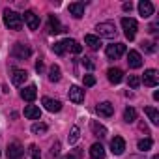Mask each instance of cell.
<instances>
[{
  "instance_id": "1",
  "label": "cell",
  "mask_w": 159,
  "mask_h": 159,
  "mask_svg": "<svg viewBox=\"0 0 159 159\" xmlns=\"http://www.w3.org/2000/svg\"><path fill=\"white\" fill-rule=\"evenodd\" d=\"M4 23L10 30H21L23 28V15H19L13 10H4Z\"/></svg>"
},
{
  "instance_id": "2",
  "label": "cell",
  "mask_w": 159,
  "mask_h": 159,
  "mask_svg": "<svg viewBox=\"0 0 159 159\" xmlns=\"http://www.w3.org/2000/svg\"><path fill=\"white\" fill-rule=\"evenodd\" d=\"M96 30H98V34H99L101 38H107V39H112V38L116 36V25H114L112 21L99 23V25L96 26ZM99 36H98V38H99Z\"/></svg>"
},
{
  "instance_id": "3",
  "label": "cell",
  "mask_w": 159,
  "mask_h": 159,
  "mask_svg": "<svg viewBox=\"0 0 159 159\" xmlns=\"http://www.w3.org/2000/svg\"><path fill=\"white\" fill-rule=\"evenodd\" d=\"M122 28H124V34H125V38H127L129 41L135 39L137 30H139V25H137L135 19H131V17H124V19H122Z\"/></svg>"
},
{
  "instance_id": "4",
  "label": "cell",
  "mask_w": 159,
  "mask_h": 159,
  "mask_svg": "<svg viewBox=\"0 0 159 159\" xmlns=\"http://www.w3.org/2000/svg\"><path fill=\"white\" fill-rule=\"evenodd\" d=\"M32 54V49L26 45V43H15L11 47V56L13 58H19V60H25Z\"/></svg>"
},
{
  "instance_id": "5",
  "label": "cell",
  "mask_w": 159,
  "mask_h": 159,
  "mask_svg": "<svg viewBox=\"0 0 159 159\" xmlns=\"http://www.w3.org/2000/svg\"><path fill=\"white\" fill-rule=\"evenodd\" d=\"M6 157L8 159H23L25 157V148L19 142H10L8 150H6Z\"/></svg>"
},
{
  "instance_id": "6",
  "label": "cell",
  "mask_w": 159,
  "mask_h": 159,
  "mask_svg": "<svg viewBox=\"0 0 159 159\" xmlns=\"http://www.w3.org/2000/svg\"><path fill=\"white\" fill-rule=\"evenodd\" d=\"M107 56L111 60H118L124 52H125V45L124 43H112V45H107Z\"/></svg>"
},
{
  "instance_id": "7",
  "label": "cell",
  "mask_w": 159,
  "mask_h": 159,
  "mask_svg": "<svg viewBox=\"0 0 159 159\" xmlns=\"http://www.w3.org/2000/svg\"><path fill=\"white\" fill-rule=\"evenodd\" d=\"M142 83H144V86H148V88L157 86V83H159L157 71H155V69H146V71H144V77H142Z\"/></svg>"
},
{
  "instance_id": "8",
  "label": "cell",
  "mask_w": 159,
  "mask_h": 159,
  "mask_svg": "<svg viewBox=\"0 0 159 159\" xmlns=\"http://www.w3.org/2000/svg\"><path fill=\"white\" fill-rule=\"evenodd\" d=\"M67 96H69V101H73V103H83L84 101V90L81 86H75V84L69 86Z\"/></svg>"
},
{
  "instance_id": "9",
  "label": "cell",
  "mask_w": 159,
  "mask_h": 159,
  "mask_svg": "<svg viewBox=\"0 0 159 159\" xmlns=\"http://www.w3.org/2000/svg\"><path fill=\"white\" fill-rule=\"evenodd\" d=\"M26 79H28V73H26L25 69H13V71H11V83H13L15 86L25 84Z\"/></svg>"
},
{
  "instance_id": "10",
  "label": "cell",
  "mask_w": 159,
  "mask_h": 159,
  "mask_svg": "<svg viewBox=\"0 0 159 159\" xmlns=\"http://www.w3.org/2000/svg\"><path fill=\"white\" fill-rule=\"evenodd\" d=\"M127 64H129V67L139 69V67L142 66V56H140V52H139V51H129V52H127Z\"/></svg>"
},
{
  "instance_id": "11",
  "label": "cell",
  "mask_w": 159,
  "mask_h": 159,
  "mask_svg": "<svg viewBox=\"0 0 159 159\" xmlns=\"http://www.w3.org/2000/svg\"><path fill=\"white\" fill-rule=\"evenodd\" d=\"M96 111H98V114H99V116L109 118V116H112V114H114V105H112V103H109V101H103V103H99V105L96 107Z\"/></svg>"
},
{
  "instance_id": "12",
  "label": "cell",
  "mask_w": 159,
  "mask_h": 159,
  "mask_svg": "<svg viewBox=\"0 0 159 159\" xmlns=\"http://www.w3.org/2000/svg\"><path fill=\"white\" fill-rule=\"evenodd\" d=\"M139 13H140L142 19H148L153 13V4L148 2V0H140V2H139Z\"/></svg>"
},
{
  "instance_id": "13",
  "label": "cell",
  "mask_w": 159,
  "mask_h": 159,
  "mask_svg": "<svg viewBox=\"0 0 159 159\" xmlns=\"http://www.w3.org/2000/svg\"><path fill=\"white\" fill-rule=\"evenodd\" d=\"M107 79L112 84H118V83H122V79H124V71L120 67H111L107 71Z\"/></svg>"
},
{
  "instance_id": "14",
  "label": "cell",
  "mask_w": 159,
  "mask_h": 159,
  "mask_svg": "<svg viewBox=\"0 0 159 159\" xmlns=\"http://www.w3.org/2000/svg\"><path fill=\"white\" fill-rule=\"evenodd\" d=\"M25 23L28 25V28L30 30H38V26H39V17L34 13V11H25Z\"/></svg>"
},
{
  "instance_id": "15",
  "label": "cell",
  "mask_w": 159,
  "mask_h": 159,
  "mask_svg": "<svg viewBox=\"0 0 159 159\" xmlns=\"http://www.w3.org/2000/svg\"><path fill=\"white\" fill-rule=\"evenodd\" d=\"M111 148H112V153H114V155H122L124 150H125V140H124L122 137H114V139L111 140Z\"/></svg>"
},
{
  "instance_id": "16",
  "label": "cell",
  "mask_w": 159,
  "mask_h": 159,
  "mask_svg": "<svg viewBox=\"0 0 159 159\" xmlns=\"http://www.w3.org/2000/svg\"><path fill=\"white\" fill-rule=\"evenodd\" d=\"M41 103L45 105V109H47L49 112H58V111L62 109V103H60L58 99H52V98H43Z\"/></svg>"
},
{
  "instance_id": "17",
  "label": "cell",
  "mask_w": 159,
  "mask_h": 159,
  "mask_svg": "<svg viewBox=\"0 0 159 159\" xmlns=\"http://www.w3.org/2000/svg\"><path fill=\"white\" fill-rule=\"evenodd\" d=\"M67 10H69V13H71L75 19H81V17L84 15V4H83V2H73V4L67 6Z\"/></svg>"
},
{
  "instance_id": "18",
  "label": "cell",
  "mask_w": 159,
  "mask_h": 159,
  "mask_svg": "<svg viewBox=\"0 0 159 159\" xmlns=\"http://www.w3.org/2000/svg\"><path fill=\"white\" fill-rule=\"evenodd\" d=\"M62 45H64V51H69V52H75V54H79L83 51V47L79 45V41H75V39H64L62 41Z\"/></svg>"
},
{
  "instance_id": "19",
  "label": "cell",
  "mask_w": 159,
  "mask_h": 159,
  "mask_svg": "<svg viewBox=\"0 0 159 159\" xmlns=\"http://www.w3.org/2000/svg\"><path fill=\"white\" fill-rule=\"evenodd\" d=\"M21 98H23L25 101H34V99L38 98V88H36L34 84L26 86L25 90H21Z\"/></svg>"
},
{
  "instance_id": "20",
  "label": "cell",
  "mask_w": 159,
  "mask_h": 159,
  "mask_svg": "<svg viewBox=\"0 0 159 159\" xmlns=\"http://www.w3.org/2000/svg\"><path fill=\"white\" fill-rule=\"evenodd\" d=\"M25 116L28 120H39L41 118V111L36 105H28V107H25Z\"/></svg>"
},
{
  "instance_id": "21",
  "label": "cell",
  "mask_w": 159,
  "mask_h": 159,
  "mask_svg": "<svg viewBox=\"0 0 159 159\" xmlns=\"http://www.w3.org/2000/svg\"><path fill=\"white\" fill-rule=\"evenodd\" d=\"M90 157H92V159H105V148H103L99 142L92 144V146H90Z\"/></svg>"
},
{
  "instance_id": "22",
  "label": "cell",
  "mask_w": 159,
  "mask_h": 159,
  "mask_svg": "<svg viewBox=\"0 0 159 159\" xmlns=\"http://www.w3.org/2000/svg\"><path fill=\"white\" fill-rule=\"evenodd\" d=\"M62 30H64V28H62L58 17H56V15H49V32H51V34H60Z\"/></svg>"
},
{
  "instance_id": "23",
  "label": "cell",
  "mask_w": 159,
  "mask_h": 159,
  "mask_svg": "<svg viewBox=\"0 0 159 159\" xmlns=\"http://www.w3.org/2000/svg\"><path fill=\"white\" fill-rule=\"evenodd\" d=\"M84 43H86L90 49H94V51H98V49L101 47V39H99L98 36H94V34H86V36H84Z\"/></svg>"
},
{
  "instance_id": "24",
  "label": "cell",
  "mask_w": 159,
  "mask_h": 159,
  "mask_svg": "<svg viewBox=\"0 0 159 159\" xmlns=\"http://www.w3.org/2000/svg\"><path fill=\"white\" fill-rule=\"evenodd\" d=\"M90 127H92V133H94L96 137H99V139H103V137H107V127H105V125H101L99 122H96V120H92V124H90Z\"/></svg>"
},
{
  "instance_id": "25",
  "label": "cell",
  "mask_w": 159,
  "mask_h": 159,
  "mask_svg": "<svg viewBox=\"0 0 159 159\" xmlns=\"http://www.w3.org/2000/svg\"><path fill=\"white\" fill-rule=\"evenodd\" d=\"M60 77H62L60 67H58L56 64H52V66L49 67V81H51V83H58V81H60Z\"/></svg>"
},
{
  "instance_id": "26",
  "label": "cell",
  "mask_w": 159,
  "mask_h": 159,
  "mask_svg": "<svg viewBox=\"0 0 159 159\" xmlns=\"http://www.w3.org/2000/svg\"><path fill=\"white\" fill-rule=\"evenodd\" d=\"M144 112H146V116L150 118V122H152L153 125L159 124V112H157V109H153V107H146Z\"/></svg>"
},
{
  "instance_id": "27",
  "label": "cell",
  "mask_w": 159,
  "mask_h": 159,
  "mask_svg": "<svg viewBox=\"0 0 159 159\" xmlns=\"http://www.w3.org/2000/svg\"><path fill=\"white\" fill-rule=\"evenodd\" d=\"M137 120V111L133 109V107H127L125 111H124V122H127V124H133Z\"/></svg>"
},
{
  "instance_id": "28",
  "label": "cell",
  "mask_w": 159,
  "mask_h": 159,
  "mask_svg": "<svg viewBox=\"0 0 159 159\" xmlns=\"http://www.w3.org/2000/svg\"><path fill=\"white\" fill-rule=\"evenodd\" d=\"M152 146H153V140L152 139H140L139 144H137V148L140 152H148V150H152Z\"/></svg>"
},
{
  "instance_id": "29",
  "label": "cell",
  "mask_w": 159,
  "mask_h": 159,
  "mask_svg": "<svg viewBox=\"0 0 159 159\" xmlns=\"http://www.w3.org/2000/svg\"><path fill=\"white\" fill-rule=\"evenodd\" d=\"M79 137H81V129H79L77 125H73V127H71V131H69L67 142H69V144H75V142L79 140Z\"/></svg>"
},
{
  "instance_id": "30",
  "label": "cell",
  "mask_w": 159,
  "mask_h": 159,
  "mask_svg": "<svg viewBox=\"0 0 159 159\" xmlns=\"http://www.w3.org/2000/svg\"><path fill=\"white\" fill-rule=\"evenodd\" d=\"M32 133L34 135H43V133H47V124H34L32 125Z\"/></svg>"
},
{
  "instance_id": "31",
  "label": "cell",
  "mask_w": 159,
  "mask_h": 159,
  "mask_svg": "<svg viewBox=\"0 0 159 159\" xmlns=\"http://www.w3.org/2000/svg\"><path fill=\"white\" fill-rule=\"evenodd\" d=\"M127 84H129L133 90H137V88L140 86V79H139L137 75H129V79H127Z\"/></svg>"
},
{
  "instance_id": "32",
  "label": "cell",
  "mask_w": 159,
  "mask_h": 159,
  "mask_svg": "<svg viewBox=\"0 0 159 159\" xmlns=\"http://www.w3.org/2000/svg\"><path fill=\"white\" fill-rule=\"evenodd\" d=\"M140 47L144 49V52H155V43H152V41H142Z\"/></svg>"
},
{
  "instance_id": "33",
  "label": "cell",
  "mask_w": 159,
  "mask_h": 159,
  "mask_svg": "<svg viewBox=\"0 0 159 159\" xmlns=\"http://www.w3.org/2000/svg\"><path fill=\"white\" fill-rule=\"evenodd\" d=\"M83 81H84V86H94L96 84V77L94 75H84Z\"/></svg>"
},
{
  "instance_id": "34",
  "label": "cell",
  "mask_w": 159,
  "mask_h": 159,
  "mask_svg": "<svg viewBox=\"0 0 159 159\" xmlns=\"http://www.w3.org/2000/svg\"><path fill=\"white\" fill-rule=\"evenodd\" d=\"M52 51H54L56 54H64V52H66V51H64V45H62V41L54 43V45H52Z\"/></svg>"
},
{
  "instance_id": "35",
  "label": "cell",
  "mask_w": 159,
  "mask_h": 159,
  "mask_svg": "<svg viewBox=\"0 0 159 159\" xmlns=\"http://www.w3.org/2000/svg\"><path fill=\"white\" fill-rule=\"evenodd\" d=\"M51 155H52V157H58V155H60V142H54V144H52Z\"/></svg>"
},
{
  "instance_id": "36",
  "label": "cell",
  "mask_w": 159,
  "mask_h": 159,
  "mask_svg": "<svg viewBox=\"0 0 159 159\" xmlns=\"http://www.w3.org/2000/svg\"><path fill=\"white\" fill-rule=\"evenodd\" d=\"M30 150H32V159H41V153H39V150H38V146H30Z\"/></svg>"
},
{
  "instance_id": "37",
  "label": "cell",
  "mask_w": 159,
  "mask_h": 159,
  "mask_svg": "<svg viewBox=\"0 0 159 159\" xmlns=\"http://www.w3.org/2000/svg\"><path fill=\"white\" fill-rule=\"evenodd\" d=\"M81 157V152H75V153H67V155H64L62 159H79Z\"/></svg>"
},
{
  "instance_id": "38",
  "label": "cell",
  "mask_w": 159,
  "mask_h": 159,
  "mask_svg": "<svg viewBox=\"0 0 159 159\" xmlns=\"http://www.w3.org/2000/svg\"><path fill=\"white\" fill-rule=\"evenodd\" d=\"M157 26H159V23H153V25H150L148 32H150V34H155V32H157Z\"/></svg>"
},
{
  "instance_id": "39",
  "label": "cell",
  "mask_w": 159,
  "mask_h": 159,
  "mask_svg": "<svg viewBox=\"0 0 159 159\" xmlns=\"http://www.w3.org/2000/svg\"><path fill=\"white\" fill-rule=\"evenodd\" d=\"M83 66H86L88 69H94V64L90 62V58H84V60H83Z\"/></svg>"
},
{
  "instance_id": "40",
  "label": "cell",
  "mask_w": 159,
  "mask_h": 159,
  "mask_svg": "<svg viewBox=\"0 0 159 159\" xmlns=\"http://www.w3.org/2000/svg\"><path fill=\"white\" fill-rule=\"evenodd\" d=\"M36 71H38V73L43 71V60H38V62H36Z\"/></svg>"
},
{
  "instance_id": "41",
  "label": "cell",
  "mask_w": 159,
  "mask_h": 159,
  "mask_svg": "<svg viewBox=\"0 0 159 159\" xmlns=\"http://www.w3.org/2000/svg\"><path fill=\"white\" fill-rule=\"evenodd\" d=\"M122 8H124V11H131V10H133V4H131V2H125Z\"/></svg>"
},
{
  "instance_id": "42",
  "label": "cell",
  "mask_w": 159,
  "mask_h": 159,
  "mask_svg": "<svg viewBox=\"0 0 159 159\" xmlns=\"http://www.w3.org/2000/svg\"><path fill=\"white\" fill-rule=\"evenodd\" d=\"M152 159H159V155H153V157H152Z\"/></svg>"
}]
</instances>
